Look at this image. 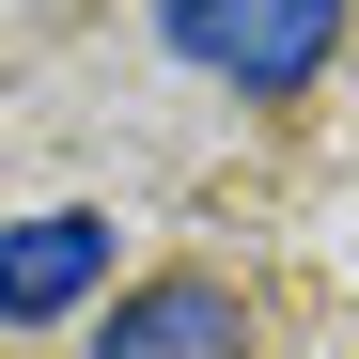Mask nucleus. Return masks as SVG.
Segmentation results:
<instances>
[{
	"mask_svg": "<svg viewBox=\"0 0 359 359\" xmlns=\"http://www.w3.org/2000/svg\"><path fill=\"white\" fill-rule=\"evenodd\" d=\"M172 63H203L234 94H313L328 47H344V0H156Z\"/></svg>",
	"mask_w": 359,
	"mask_h": 359,
	"instance_id": "1",
	"label": "nucleus"
},
{
	"mask_svg": "<svg viewBox=\"0 0 359 359\" xmlns=\"http://www.w3.org/2000/svg\"><path fill=\"white\" fill-rule=\"evenodd\" d=\"M109 281V219L94 203H47L0 234V328H47V313H79V297Z\"/></svg>",
	"mask_w": 359,
	"mask_h": 359,
	"instance_id": "2",
	"label": "nucleus"
},
{
	"mask_svg": "<svg viewBox=\"0 0 359 359\" xmlns=\"http://www.w3.org/2000/svg\"><path fill=\"white\" fill-rule=\"evenodd\" d=\"M94 359H250V313H234V281H141Z\"/></svg>",
	"mask_w": 359,
	"mask_h": 359,
	"instance_id": "3",
	"label": "nucleus"
}]
</instances>
